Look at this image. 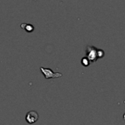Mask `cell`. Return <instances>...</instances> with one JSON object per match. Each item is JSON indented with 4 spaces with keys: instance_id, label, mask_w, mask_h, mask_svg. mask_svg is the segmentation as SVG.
<instances>
[{
    "instance_id": "obj_7",
    "label": "cell",
    "mask_w": 125,
    "mask_h": 125,
    "mask_svg": "<svg viewBox=\"0 0 125 125\" xmlns=\"http://www.w3.org/2000/svg\"><path fill=\"white\" fill-rule=\"evenodd\" d=\"M124 119H125V114L124 115Z\"/></svg>"
},
{
    "instance_id": "obj_6",
    "label": "cell",
    "mask_w": 125,
    "mask_h": 125,
    "mask_svg": "<svg viewBox=\"0 0 125 125\" xmlns=\"http://www.w3.org/2000/svg\"><path fill=\"white\" fill-rule=\"evenodd\" d=\"M97 55H98V58L99 59H101L105 55V52L104 51H103L102 49H98L97 50Z\"/></svg>"
},
{
    "instance_id": "obj_1",
    "label": "cell",
    "mask_w": 125,
    "mask_h": 125,
    "mask_svg": "<svg viewBox=\"0 0 125 125\" xmlns=\"http://www.w3.org/2000/svg\"><path fill=\"white\" fill-rule=\"evenodd\" d=\"M97 50L98 48H96L95 47H93V46L88 45L86 47V57L89 59L91 64L97 62V59H99L98 55H97Z\"/></svg>"
},
{
    "instance_id": "obj_3",
    "label": "cell",
    "mask_w": 125,
    "mask_h": 125,
    "mask_svg": "<svg viewBox=\"0 0 125 125\" xmlns=\"http://www.w3.org/2000/svg\"><path fill=\"white\" fill-rule=\"evenodd\" d=\"M38 119H39V115H38L37 112L34 111H31L28 112L25 117L26 122L29 124H31V125L37 122Z\"/></svg>"
},
{
    "instance_id": "obj_2",
    "label": "cell",
    "mask_w": 125,
    "mask_h": 125,
    "mask_svg": "<svg viewBox=\"0 0 125 125\" xmlns=\"http://www.w3.org/2000/svg\"><path fill=\"white\" fill-rule=\"evenodd\" d=\"M40 70L42 73L43 74L45 79H50V78H57L62 76V74L60 73H54L51 69L50 68H44L40 67Z\"/></svg>"
},
{
    "instance_id": "obj_5",
    "label": "cell",
    "mask_w": 125,
    "mask_h": 125,
    "mask_svg": "<svg viewBox=\"0 0 125 125\" xmlns=\"http://www.w3.org/2000/svg\"><path fill=\"white\" fill-rule=\"evenodd\" d=\"M81 64H82V65L84 66V67H88L89 64H91V62H90V61L89 60V59L86 56V57L82 58V59H81Z\"/></svg>"
},
{
    "instance_id": "obj_4",
    "label": "cell",
    "mask_w": 125,
    "mask_h": 125,
    "mask_svg": "<svg viewBox=\"0 0 125 125\" xmlns=\"http://www.w3.org/2000/svg\"><path fill=\"white\" fill-rule=\"evenodd\" d=\"M21 29H23L24 30H26L27 32H32L34 29V26L32 24L26 23H22L21 25Z\"/></svg>"
}]
</instances>
